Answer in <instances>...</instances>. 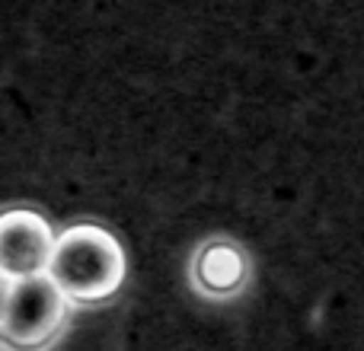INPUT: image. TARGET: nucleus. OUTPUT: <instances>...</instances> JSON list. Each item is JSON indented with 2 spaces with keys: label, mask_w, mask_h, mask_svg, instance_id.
I'll use <instances>...</instances> for the list:
<instances>
[{
  "label": "nucleus",
  "mask_w": 364,
  "mask_h": 351,
  "mask_svg": "<svg viewBox=\"0 0 364 351\" xmlns=\"http://www.w3.org/2000/svg\"><path fill=\"white\" fill-rule=\"evenodd\" d=\"M48 275L74 307H100L119 294L128 278L125 246L100 220H74L58 233Z\"/></svg>",
  "instance_id": "1"
},
{
  "label": "nucleus",
  "mask_w": 364,
  "mask_h": 351,
  "mask_svg": "<svg viewBox=\"0 0 364 351\" xmlns=\"http://www.w3.org/2000/svg\"><path fill=\"white\" fill-rule=\"evenodd\" d=\"M74 303L51 275L4 281L0 345L4 351H48L64 335Z\"/></svg>",
  "instance_id": "2"
},
{
  "label": "nucleus",
  "mask_w": 364,
  "mask_h": 351,
  "mask_svg": "<svg viewBox=\"0 0 364 351\" xmlns=\"http://www.w3.org/2000/svg\"><path fill=\"white\" fill-rule=\"evenodd\" d=\"M58 233L36 207L13 205L0 217V275L4 281L48 275Z\"/></svg>",
  "instance_id": "3"
},
{
  "label": "nucleus",
  "mask_w": 364,
  "mask_h": 351,
  "mask_svg": "<svg viewBox=\"0 0 364 351\" xmlns=\"http://www.w3.org/2000/svg\"><path fill=\"white\" fill-rule=\"evenodd\" d=\"M252 259L233 237H208L188 256V284L211 303H230L250 288Z\"/></svg>",
  "instance_id": "4"
}]
</instances>
